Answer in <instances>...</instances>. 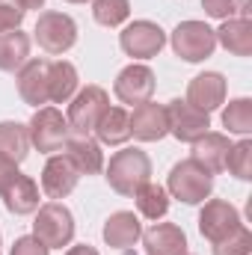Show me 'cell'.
I'll return each instance as SVG.
<instances>
[{
    "label": "cell",
    "instance_id": "6da1fadb",
    "mask_svg": "<svg viewBox=\"0 0 252 255\" xmlns=\"http://www.w3.org/2000/svg\"><path fill=\"white\" fill-rule=\"evenodd\" d=\"M145 181H151V160L142 148H122L107 163V184L119 196H133Z\"/></svg>",
    "mask_w": 252,
    "mask_h": 255
},
{
    "label": "cell",
    "instance_id": "9a60e30c",
    "mask_svg": "<svg viewBox=\"0 0 252 255\" xmlns=\"http://www.w3.org/2000/svg\"><path fill=\"white\" fill-rule=\"evenodd\" d=\"M142 250L148 255H187V235L175 223H154L142 232Z\"/></svg>",
    "mask_w": 252,
    "mask_h": 255
},
{
    "label": "cell",
    "instance_id": "52a82bcc",
    "mask_svg": "<svg viewBox=\"0 0 252 255\" xmlns=\"http://www.w3.org/2000/svg\"><path fill=\"white\" fill-rule=\"evenodd\" d=\"M36 42L42 51L60 57L77 42V24L65 12H42L36 21Z\"/></svg>",
    "mask_w": 252,
    "mask_h": 255
},
{
    "label": "cell",
    "instance_id": "83f0119b",
    "mask_svg": "<svg viewBox=\"0 0 252 255\" xmlns=\"http://www.w3.org/2000/svg\"><path fill=\"white\" fill-rule=\"evenodd\" d=\"M226 169L241 178V181H250L252 178V139H241L229 148L226 154Z\"/></svg>",
    "mask_w": 252,
    "mask_h": 255
},
{
    "label": "cell",
    "instance_id": "f546056e",
    "mask_svg": "<svg viewBox=\"0 0 252 255\" xmlns=\"http://www.w3.org/2000/svg\"><path fill=\"white\" fill-rule=\"evenodd\" d=\"M252 253V232L241 223L229 238L214 244V255H250Z\"/></svg>",
    "mask_w": 252,
    "mask_h": 255
},
{
    "label": "cell",
    "instance_id": "d6986e66",
    "mask_svg": "<svg viewBox=\"0 0 252 255\" xmlns=\"http://www.w3.org/2000/svg\"><path fill=\"white\" fill-rule=\"evenodd\" d=\"M63 148H65L63 154L74 163V169L80 175H95V172L104 169V151H101V145L95 139H89V136H68Z\"/></svg>",
    "mask_w": 252,
    "mask_h": 255
},
{
    "label": "cell",
    "instance_id": "5b68a950",
    "mask_svg": "<svg viewBox=\"0 0 252 255\" xmlns=\"http://www.w3.org/2000/svg\"><path fill=\"white\" fill-rule=\"evenodd\" d=\"M107 107H110V98H107V92H104L101 86H86V89H80V92L74 95V101L68 104V116H65L68 130H71L74 136H89Z\"/></svg>",
    "mask_w": 252,
    "mask_h": 255
},
{
    "label": "cell",
    "instance_id": "d6a6232c",
    "mask_svg": "<svg viewBox=\"0 0 252 255\" xmlns=\"http://www.w3.org/2000/svg\"><path fill=\"white\" fill-rule=\"evenodd\" d=\"M51 250L42 244V241H36L33 235H27V238H18L15 244H12V253L9 255H48Z\"/></svg>",
    "mask_w": 252,
    "mask_h": 255
},
{
    "label": "cell",
    "instance_id": "4316f807",
    "mask_svg": "<svg viewBox=\"0 0 252 255\" xmlns=\"http://www.w3.org/2000/svg\"><path fill=\"white\" fill-rule=\"evenodd\" d=\"M223 125L229 128V133H250L252 130V101L250 98H235L229 101V107L223 110Z\"/></svg>",
    "mask_w": 252,
    "mask_h": 255
},
{
    "label": "cell",
    "instance_id": "3957f363",
    "mask_svg": "<svg viewBox=\"0 0 252 255\" xmlns=\"http://www.w3.org/2000/svg\"><path fill=\"white\" fill-rule=\"evenodd\" d=\"M33 238L42 241L48 250H63L74 238V217L63 202H48L39 208L33 220Z\"/></svg>",
    "mask_w": 252,
    "mask_h": 255
},
{
    "label": "cell",
    "instance_id": "4dcf8cb0",
    "mask_svg": "<svg viewBox=\"0 0 252 255\" xmlns=\"http://www.w3.org/2000/svg\"><path fill=\"white\" fill-rule=\"evenodd\" d=\"M202 6H205V12H208L211 18H220V21H229V18H235L238 12H241V15H250L247 0H202Z\"/></svg>",
    "mask_w": 252,
    "mask_h": 255
},
{
    "label": "cell",
    "instance_id": "4fadbf2b",
    "mask_svg": "<svg viewBox=\"0 0 252 255\" xmlns=\"http://www.w3.org/2000/svg\"><path fill=\"white\" fill-rule=\"evenodd\" d=\"M226 101V77L220 71H205V74H196L187 86V104H193L196 110L202 113H211L217 110L220 104Z\"/></svg>",
    "mask_w": 252,
    "mask_h": 255
},
{
    "label": "cell",
    "instance_id": "cb8c5ba5",
    "mask_svg": "<svg viewBox=\"0 0 252 255\" xmlns=\"http://www.w3.org/2000/svg\"><path fill=\"white\" fill-rule=\"evenodd\" d=\"M30 57V36L21 30L0 33V71H18Z\"/></svg>",
    "mask_w": 252,
    "mask_h": 255
},
{
    "label": "cell",
    "instance_id": "2e32d148",
    "mask_svg": "<svg viewBox=\"0 0 252 255\" xmlns=\"http://www.w3.org/2000/svg\"><path fill=\"white\" fill-rule=\"evenodd\" d=\"M18 95L24 104H48V63L45 60H27L18 68Z\"/></svg>",
    "mask_w": 252,
    "mask_h": 255
},
{
    "label": "cell",
    "instance_id": "484cf974",
    "mask_svg": "<svg viewBox=\"0 0 252 255\" xmlns=\"http://www.w3.org/2000/svg\"><path fill=\"white\" fill-rule=\"evenodd\" d=\"M133 199H136V208L145 220H160L169 211V193H166V187H160L154 181H145L133 193Z\"/></svg>",
    "mask_w": 252,
    "mask_h": 255
},
{
    "label": "cell",
    "instance_id": "277c9868",
    "mask_svg": "<svg viewBox=\"0 0 252 255\" xmlns=\"http://www.w3.org/2000/svg\"><path fill=\"white\" fill-rule=\"evenodd\" d=\"M217 48V33L205 21H181L172 30V51L184 63H202L214 54Z\"/></svg>",
    "mask_w": 252,
    "mask_h": 255
},
{
    "label": "cell",
    "instance_id": "e575fe53",
    "mask_svg": "<svg viewBox=\"0 0 252 255\" xmlns=\"http://www.w3.org/2000/svg\"><path fill=\"white\" fill-rule=\"evenodd\" d=\"M65 255H98V250H95V247H89V244H83V247H71Z\"/></svg>",
    "mask_w": 252,
    "mask_h": 255
},
{
    "label": "cell",
    "instance_id": "d590c367",
    "mask_svg": "<svg viewBox=\"0 0 252 255\" xmlns=\"http://www.w3.org/2000/svg\"><path fill=\"white\" fill-rule=\"evenodd\" d=\"M15 6L27 12V9H42V6H45V0H15Z\"/></svg>",
    "mask_w": 252,
    "mask_h": 255
},
{
    "label": "cell",
    "instance_id": "e0dca14e",
    "mask_svg": "<svg viewBox=\"0 0 252 255\" xmlns=\"http://www.w3.org/2000/svg\"><path fill=\"white\" fill-rule=\"evenodd\" d=\"M229 148H232V142H229L226 133L208 130L202 139L193 142V157H190V160H196L202 169H208L211 175H217V172L226 169V154H229Z\"/></svg>",
    "mask_w": 252,
    "mask_h": 255
},
{
    "label": "cell",
    "instance_id": "7c38bea8",
    "mask_svg": "<svg viewBox=\"0 0 252 255\" xmlns=\"http://www.w3.org/2000/svg\"><path fill=\"white\" fill-rule=\"evenodd\" d=\"M169 133V122H166V107L163 104H136L133 116H130V136H136L139 142H157Z\"/></svg>",
    "mask_w": 252,
    "mask_h": 255
},
{
    "label": "cell",
    "instance_id": "8fae6325",
    "mask_svg": "<svg viewBox=\"0 0 252 255\" xmlns=\"http://www.w3.org/2000/svg\"><path fill=\"white\" fill-rule=\"evenodd\" d=\"M113 92L122 104H145L151 101L154 95V71L148 65H139V63H130L127 68L119 71L116 83H113Z\"/></svg>",
    "mask_w": 252,
    "mask_h": 255
},
{
    "label": "cell",
    "instance_id": "30bf717a",
    "mask_svg": "<svg viewBox=\"0 0 252 255\" xmlns=\"http://www.w3.org/2000/svg\"><path fill=\"white\" fill-rule=\"evenodd\" d=\"M238 226H241V214H238L235 205H229V202H223V199L205 202V208H202V214H199V232H202L205 241L220 244V241L229 238Z\"/></svg>",
    "mask_w": 252,
    "mask_h": 255
},
{
    "label": "cell",
    "instance_id": "ba28073f",
    "mask_svg": "<svg viewBox=\"0 0 252 255\" xmlns=\"http://www.w3.org/2000/svg\"><path fill=\"white\" fill-rule=\"evenodd\" d=\"M119 45L133 60H151L166 45V33L154 21H133L119 33Z\"/></svg>",
    "mask_w": 252,
    "mask_h": 255
},
{
    "label": "cell",
    "instance_id": "ac0fdd59",
    "mask_svg": "<svg viewBox=\"0 0 252 255\" xmlns=\"http://www.w3.org/2000/svg\"><path fill=\"white\" fill-rule=\"evenodd\" d=\"M0 196H3L6 211L15 214V217H24V214L39 211V184H36L33 178L21 175V172L0 190Z\"/></svg>",
    "mask_w": 252,
    "mask_h": 255
},
{
    "label": "cell",
    "instance_id": "ffe728a7",
    "mask_svg": "<svg viewBox=\"0 0 252 255\" xmlns=\"http://www.w3.org/2000/svg\"><path fill=\"white\" fill-rule=\"evenodd\" d=\"M139 238H142V226L133 211H116L104 223V241L113 250H130Z\"/></svg>",
    "mask_w": 252,
    "mask_h": 255
},
{
    "label": "cell",
    "instance_id": "f1b7e54d",
    "mask_svg": "<svg viewBox=\"0 0 252 255\" xmlns=\"http://www.w3.org/2000/svg\"><path fill=\"white\" fill-rule=\"evenodd\" d=\"M92 15L104 27H119L130 15V3L127 0H95L92 3Z\"/></svg>",
    "mask_w": 252,
    "mask_h": 255
},
{
    "label": "cell",
    "instance_id": "44dd1931",
    "mask_svg": "<svg viewBox=\"0 0 252 255\" xmlns=\"http://www.w3.org/2000/svg\"><path fill=\"white\" fill-rule=\"evenodd\" d=\"M214 33H217V42H220L229 54H235V57H250L252 54V21H250V15L229 18V21H223V27L214 30Z\"/></svg>",
    "mask_w": 252,
    "mask_h": 255
},
{
    "label": "cell",
    "instance_id": "836d02e7",
    "mask_svg": "<svg viewBox=\"0 0 252 255\" xmlns=\"http://www.w3.org/2000/svg\"><path fill=\"white\" fill-rule=\"evenodd\" d=\"M15 175H18V163H12L9 157H3V154H0V190H3Z\"/></svg>",
    "mask_w": 252,
    "mask_h": 255
},
{
    "label": "cell",
    "instance_id": "8d00e7d4",
    "mask_svg": "<svg viewBox=\"0 0 252 255\" xmlns=\"http://www.w3.org/2000/svg\"><path fill=\"white\" fill-rule=\"evenodd\" d=\"M65 3H86V0H65Z\"/></svg>",
    "mask_w": 252,
    "mask_h": 255
},
{
    "label": "cell",
    "instance_id": "9c48e42d",
    "mask_svg": "<svg viewBox=\"0 0 252 255\" xmlns=\"http://www.w3.org/2000/svg\"><path fill=\"white\" fill-rule=\"evenodd\" d=\"M166 122H169V133H172L178 142H190V145H193L196 139H202V136L208 133L211 116L202 113V110H196L187 101L175 98V101L166 104Z\"/></svg>",
    "mask_w": 252,
    "mask_h": 255
},
{
    "label": "cell",
    "instance_id": "603a6c76",
    "mask_svg": "<svg viewBox=\"0 0 252 255\" xmlns=\"http://www.w3.org/2000/svg\"><path fill=\"white\" fill-rule=\"evenodd\" d=\"M95 133H98V142L104 145H122L130 139V116L122 107H107L95 125Z\"/></svg>",
    "mask_w": 252,
    "mask_h": 255
},
{
    "label": "cell",
    "instance_id": "7a4b0ae2",
    "mask_svg": "<svg viewBox=\"0 0 252 255\" xmlns=\"http://www.w3.org/2000/svg\"><path fill=\"white\" fill-rule=\"evenodd\" d=\"M214 190V175L208 169H202L196 160H181L169 169V181H166V193L181 199L184 205H199L205 202Z\"/></svg>",
    "mask_w": 252,
    "mask_h": 255
},
{
    "label": "cell",
    "instance_id": "5bb4252c",
    "mask_svg": "<svg viewBox=\"0 0 252 255\" xmlns=\"http://www.w3.org/2000/svg\"><path fill=\"white\" fill-rule=\"evenodd\" d=\"M77 178H80V172L74 169V163L65 154H54L42 169V190H45L48 199L57 202V199H65L77 187Z\"/></svg>",
    "mask_w": 252,
    "mask_h": 255
},
{
    "label": "cell",
    "instance_id": "8992f818",
    "mask_svg": "<svg viewBox=\"0 0 252 255\" xmlns=\"http://www.w3.org/2000/svg\"><path fill=\"white\" fill-rule=\"evenodd\" d=\"M27 130H30V145H36V148L45 151V154L60 151L65 145V139L71 136L68 122H65V116L57 107H39V110L33 113Z\"/></svg>",
    "mask_w": 252,
    "mask_h": 255
},
{
    "label": "cell",
    "instance_id": "7402d4cb",
    "mask_svg": "<svg viewBox=\"0 0 252 255\" xmlns=\"http://www.w3.org/2000/svg\"><path fill=\"white\" fill-rule=\"evenodd\" d=\"M77 92V68L65 60L48 63V101L63 104Z\"/></svg>",
    "mask_w": 252,
    "mask_h": 255
},
{
    "label": "cell",
    "instance_id": "1f68e13d",
    "mask_svg": "<svg viewBox=\"0 0 252 255\" xmlns=\"http://www.w3.org/2000/svg\"><path fill=\"white\" fill-rule=\"evenodd\" d=\"M24 9H18L15 3H3L0 0V33H9V30H18L21 21H24Z\"/></svg>",
    "mask_w": 252,
    "mask_h": 255
},
{
    "label": "cell",
    "instance_id": "d4e9b609",
    "mask_svg": "<svg viewBox=\"0 0 252 255\" xmlns=\"http://www.w3.org/2000/svg\"><path fill=\"white\" fill-rule=\"evenodd\" d=\"M0 154L21 163L30 154V130L21 122H0Z\"/></svg>",
    "mask_w": 252,
    "mask_h": 255
}]
</instances>
